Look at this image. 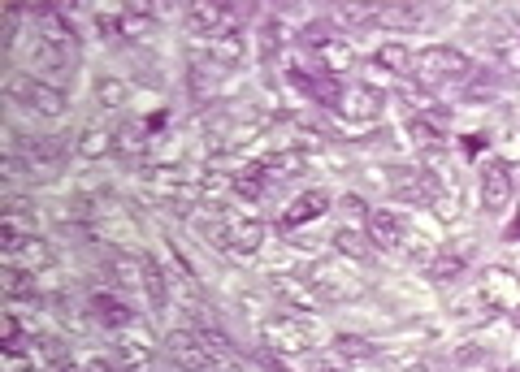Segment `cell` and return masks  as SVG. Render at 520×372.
<instances>
[{
  "label": "cell",
  "mask_w": 520,
  "mask_h": 372,
  "mask_svg": "<svg viewBox=\"0 0 520 372\" xmlns=\"http://www.w3.org/2000/svg\"><path fill=\"white\" fill-rule=\"evenodd\" d=\"M468 70H473V61L451 44H434V48L416 52V61H412V74H416V83L421 87L451 83V78H468Z\"/></svg>",
  "instance_id": "cell-1"
},
{
  "label": "cell",
  "mask_w": 520,
  "mask_h": 372,
  "mask_svg": "<svg viewBox=\"0 0 520 372\" xmlns=\"http://www.w3.org/2000/svg\"><path fill=\"white\" fill-rule=\"evenodd\" d=\"M213 238L221 247H230L234 256H252V251H260V243H265V225H260V217H243V212L221 208Z\"/></svg>",
  "instance_id": "cell-2"
},
{
  "label": "cell",
  "mask_w": 520,
  "mask_h": 372,
  "mask_svg": "<svg viewBox=\"0 0 520 372\" xmlns=\"http://www.w3.org/2000/svg\"><path fill=\"white\" fill-rule=\"evenodd\" d=\"M9 96H18L26 109H35L39 117H61L65 109H70L65 91L44 83V78H35V74H13L9 78Z\"/></svg>",
  "instance_id": "cell-3"
},
{
  "label": "cell",
  "mask_w": 520,
  "mask_h": 372,
  "mask_svg": "<svg viewBox=\"0 0 520 372\" xmlns=\"http://www.w3.org/2000/svg\"><path fill=\"white\" fill-rule=\"evenodd\" d=\"M260 334H265L269 351H278V355H312V347H317L312 325L295 321V316H273V321H265Z\"/></svg>",
  "instance_id": "cell-4"
},
{
  "label": "cell",
  "mask_w": 520,
  "mask_h": 372,
  "mask_svg": "<svg viewBox=\"0 0 520 372\" xmlns=\"http://www.w3.org/2000/svg\"><path fill=\"white\" fill-rule=\"evenodd\" d=\"M304 277H308V282L321 290L325 299H334V303H351V299H364V290H369V286H364L356 273L338 269V264H330V260H317V264H312V269H308Z\"/></svg>",
  "instance_id": "cell-5"
},
{
  "label": "cell",
  "mask_w": 520,
  "mask_h": 372,
  "mask_svg": "<svg viewBox=\"0 0 520 372\" xmlns=\"http://www.w3.org/2000/svg\"><path fill=\"white\" fill-rule=\"evenodd\" d=\"M382 109H386V96L373 91L369 83H343L338 87L334 113L343 117V122H373V117H382Z\"/></svg>",
  "instance_id": "cell-6"
},
{
  "label": "cell",
  "mask_w": 520,
  "mask_h": 372,
  "mask_svg": "<svg viewBox=\"0 0 520 372\" xmlns=\"http://www.w3.org/2000/svg\"><path fill=\"white\" fill-rule=\"evenodd\" d=\"M481 299H486L490 312H520V277L503 264H490L481 273Z\"/></svg>",
  "instance_id": "cell-7"
},
{
  "label": "cell",
  "mask_w": 520,
  "mask_h": 372,
  "mask_svg": "<svg viewBox=\"0 0 520 372\" xmlns=\"http://www.w3.org/2000/svg\"><path fill=\"white\" fill-rule=\"evenodd\" d=\"M187 31L200 35L204 44L208 39H221V35H239V13L230 5H191L187 9Z\"/></svg>",
  "instance_id": "cell-8"
},
{
  "label": "cell",
  "mask_w": 520,
  "mask_h": 372,
  "mask_svg": "<svg viewBox=\"0 0 520 372\" xmlns=\"http://www.w3.org/2000/svg\"><path fill=\"white\" fill-rule=\"evenodd\" d=\"M269 286H273V295H278L282 303H291V308H299V312L325 308V295L308 282L304 273H269Z\"/></svg>",
  "instance_id": "cell-9"
},
{
  "label": "cell",
  "mask_w": 520,
  "mask_h": 372,
  "mask_svg": "<svg viewBox=\"0 0 520 372\" xmlns=\"http://www.w3.org/2000/svg\"><path fill=\"white\" fill-rule=\"evenodd\" d=\"M512 204V169L507 161H481V208L507 212Z\"/></svg>",
  "instance_id": "cell-10"
},
{
  "label": "cell",
  "mask_w": 520,
  "mask_h": 372,
  "mask_svg": "<svg viewBox=\"0 0 520 372\" xmlns=\"http://www.w3.org/2000/svg\"><path fill=\"white\" fill-rule=\"evenodd\" d=\"M364 234H369V243L382 247V251L408 247V230H403L399 217L395 212H386V208H369V217H364Z\"/></svg>",
  "instance_id": "cell-11"
},
{
  "label": "cell",
  "mask_w": 520,
  "mask_h": 372,
  "mask_svg": "<svg viewBox=\"0 0 520 372\" xmlns=\"http://www.w3.org/2000/svg\"><path fill=\"white\" fill-rule=\"evenodd\" d=\"M169 351H174L182 372H213V360H208L200 334H191V329H169Z\"/></svg>",
  "instance_id": "cell-12"
},
{
  "label": "cell",
  "mask_w": 520,
  "mask_h": 372,
  "mask_svg": "<svg viewBox=\"0 0 520 372\" xmlns=\"http://www.w3.org/2000/svg\"><path fill=\"white\" fill-rule=\"evenodd\" d=\"M5 264H13V269H26V273H44L57 264V251H52V243H44V238H26V243H18L13 251H5Z\"/></svg>",
  "instance_id": "cell-13"
},
{
  "label": "cell",
  "mask_w": 520,
  "mask_h": 372,
  "mask_svg": "<svg viewBox=\"0 0 520 372\" xmlns=\"http://www.w3.org/2000/svg\"><path fill=\"white\" fill-rule=\"evenodd\" d=\"M117 364L126 372H148L152 368V342L148 334H135V329H117Z\"/></svg>",
  "instance_id": "cell-14"
},
{
  "label": "cell",
  "mask_w": 520,
  "mask_h": 372,
  "mask_svg": "<svg viewBox=\"0 0 520 372\" xmlns=\"http://www.w3.org/2000/svg\"><path fill=\"white\" fill-rule=\"evenodd\" d=\"M325 212H330V195H325V191H304L299 199H291V204H286V212H282V230L291 234V230H299V225L325 217Z\"/></svg>",
  "instance_id": "cell-15"
},
{
  "label": "cell",
  "mask_w": 520,
  "mask_h": 372,
  "mask_svg": "<svg viewBox=\"0 0 520 372\" xmlns=\"http://www.w3.org/2000/svg\"><path fill=\"white\" fill-rule=\"evenodd\" d=\"M139 269H143V295H148V308L165 312L169 308V269L156 256H148V251L139 256Z\"/></svg>",
  "instance_id": "cell-16"
},
{
  "label": "cell",
  "mask_w": 520,
  "mask_h": 372,
  "mask_svg": "<svg viewBox=\"0 0 520 372\" xmlns=\"http://www.w3.org/2000/svg\"><path fill=\"white\" fill-rule=\"evenodd\" d=\"M312 57H317L321 74L338 78L343 70H351V61H356V52H351V44H347L343 35H330V39H321V44H312Z\"/></svg>",
  "instance_id": "cell-17"
},
{
  "label": "cell",
  "mask_w": 520,
  "mask_h": 372,
  "mask_svg": "<svg viewBox=\"0 0 520 372\" xmlns=\"http://www.w3.org/2000/svg\"><path fill=\"white\" fill-rule=\"evenodd\" d=\"M260 169H265L269 182H286V178H299L308 169V152L304 148H282L273 152L269 161H260Z\"/></svg>",
  "instance_id": "cell-18"
},
{
  "label": "cell",
  "mask_w": 520,
  "mask_h": 372,
  "mask_svg": "<svg viewBox=\"0 0 520 372\" xmlns=\"http://www.w3.org/2000/svg\"><path fill=\"white\" fill-rule=\"evenodd\" d=\"M113 135H117V156L130 161V165L143 161V152H148V143H152L148 122H126V126H117Z\"/></svg>",
  "instance_id": "cell-19"
},
{
  "label": "cell",
  "mask_w": 520,
  "mask_h": 372,
  "mask_svg": "<svg viewBox=\"0 0 520 372\" xmlns=\"http://www.w3.org/2000/svg\"><path fill=\"white\" fill-rule=\"evenodd\" d=\"M18 152L26 156V165L57 169L65 161V143H57V139H18Z\"/></svg>",
  "instance_id": "cell-20"
},
{
  "label": "cell",
  "mask_w": 520,
  "mask_h": 372,
  "mask_svg": "<svg viewBox=\"0 0 520 372\" xmlns=\"http://www.w3.org/2000/svg\"><path fill=\"white\" fill-rule=\"evenodd\" d=\"M330 243H334V251H343V256H347V260H356V264H369V260H373V243H369V234L351 230V225H338Z\"/></svg>",
  "instance_id": "cell-21"
},
{
  "label": "cell",
  "mask_w": 520,
  "mask_h": 372,
  "mask_svg": "<svg viewBox=\"0 0 520 372\" xmlns=\"http://www.w3.org/2000/svg\"><path fill=\"white\" fill-rule=\"evenodd\" d=\"M91 316L109 329H126L130 321H135V312H130L117 295H91Z\"/></svg>",
  "instance_id": "cell-22"
},
{
  "label": "cell",
  "mask_w": 520,
  "mask_h": 372,
  "mask_svg": "<svg viewBox=\"0 0 520 372\" xmlns=\"http://www.w3.org/2000/svg\"><path fill=\"white\" fill-rule=\"evenodd\" d=\"M26 238H35V217H22V208H5V217H0V243L5 251H13Z\"/></svg>",
  "instance_id": "cell-23"
},
{
  "label": "cell",
  "mask_w": 520,
  "mask_h": 372,
  "mask_svg": "<svg viewBox=\"0 0 520 372\" xmlns=\"http://www.w3.org/2000/svg\"><path fill=\"white\" fill-rule=\"evenodd\" d=\"M109 152H117V135H113V130L87 126L83 135H78V156H83V161H100V156H109Z\"/></svg>",
  "instance_id": "cell-24"
},
{
  "label": "cell",
  "mask_w": 520,
  "mask_h": 372,
  "mask_svg": "<svg viewBox=\"0 0 520 372\" xmlns=\"http://www.w3.org/2000/svg\"><path fill=\"white\" fill-rule=\"evenodd\" d=\"M0 286H5L9 303H18V299H31V303H35V273H26V269H13V264H5V269H0Z\"/></svg>",
  "instance_id": "cell-25"
},
{
  "label": "cell",
  "mask_w": 520,
  "mask_h": 372,
  "mask_svg": "<svg viewBox=\"0 0 520 372\" xmlns=\"http://www.w3.org/2000/svg\"><path fill=\"white\" fill-rule=\"evenodd\" d=\"M204 57L217 61V65H239V61H243V39H239V35L208 39V44H204Z\"/></svg>",
  "instance_id": "cell-26"
},
{
  "label": "cell",
  "mask_w": 520,
  "mask_h": 372,
  "mask_svg": "<svg viewBox=\"0 0 520 372\" xmlns=\"http://www.w3.org/2000/svg\"><path fill=\"white\" fill-rule=\"evenodd\" d=\"M460 273H464V256H460V251H438V256L429 260V277H434L438 286L455 282Z\"/></svg>",
  "instance_id": "cell-27"
},
{
  "label": "cell",
  "mask_w": 520,
  "mask_h": 372,
  "mask_svg": "<svg viewBox=\"0 0 520 372\" xmlns=\"http://www.w3.org/2000/svg\"><path fill=\"white\" fill-rule=\"evenodd\" d=\"M486 52H490L494 61H503L507 70H520V35H512V31L494 35L490 44H486Z\"/></svg>",
  "instance_id": "cell-28"
},
{
  "label": "cell",
  "mask_w": 520,
  "mask_h": 372,
  "mask_svg": "<svg viewBox=\"0 0 520 372\" xmlns=\"http://www.w3.org/2000/svg\"><path fill=\"white\" fill-rule=\"evenodd\" d=\"M412 61H416V52H408L403 44H382L377 48V65L390 74H412Z\"/></svg>",
  "instance_id": "cell-29"
},
{
  "label": "cell",
  "mask_w": 520,
  "mask_h": 372,
  "mask_svg": "<svg viewBox=\"0 0 520 372\" xmlns=\"http://www.w3.org/2000/svg\"><path fill=\"white\" fill-rule=\"evenodd\" d=\"M126 96H130V91H126L122 78H100V83H96V100H100V109H122Z\"/></svg>",
  "instance_id": "cell-30"
},
{
  "label": "cell",
  "mask_w": 520,
  "mask_h": 372,
  "mask_svg": "<svg viewBox=\"0 0 520 372\" xmlns=\"http://www.w3.org/2000/svg\"><path fill=\"white\" fill-rule=\"evenodd\" d=\"M334 351L347 355V360H373V355H377L373 342H364V338H356V334H338V338H334Z\"/></svg>",
  "instance_id": "cell-31"
},
{
  "label": "cell",
  "mask_w": 520,
  "mask_h": 372,
  "mask_svg": "<svg viewBox=\"0 0 520 372\" xmlns=\"http://www.w3.org/2000/svg\"><path fill=\"white\" fill-rule=\"evenodd\" d=\"M408 135L416 139V143H425V148H438V139H442V130L429 122V117H412L408 122Z\"/></svg>",
  "instance_id": "cell-32"
},
{
  "label": "cell",
  "mask_w": 520,
  "mask_h": 372,
  "mask_svg": "<svg viewBox=\"0 0 520 372\" xmlns=\"http://www.w3.org/2000/svg\"><path fill=\"white\" fill-rule=\"evenodd\" d=\"M429 208H434L442 221H455V217H460V195H434V199H429Z\"/></svg>",
  "instance_id": "cell-33"
},
{
  "label": "cell",
  "mask_w": 520,
  "mask_h": 372,
  "mask_svg": "<svg viewBox=\"0 0 520 372\" xmlns=\"http://www.w3.org/2000/svg\"><path fill=\"white\" fill-rule=\"evenodd\" d=\"M273 48H278V22L260 26V61H273Z\"/></svg>",
  "instance_id": "cell-34"
},
{
  "label": "cell",
  "mask_w": 520,
  "mask_h": 372,
  "mask_svg": "<svg viewBox=\"0 0 520 372\" xmlns=\"http://www.w3.org/2000/svg\"><path fill=\"white\" fill-rule=\"evenodd\" d=\"M343 360H347V355H338V351H330V355H312V372H347Z\"/></svg>",
  "instance_id": "cell-35"
},
{
  "label": "cell",
  "mask_w": 520,
  "mask_h": 372,
  "mask_svg": "<svg viewBox=\"0 0 520 372\" xmlns=\"http://www.w3.org/2000/svg\"><path fill=\"white\" fill-rule=\"evenodd\" d=\"M0 329H5V347H22V325H18V316L5 312V321H0Z\"/></svg>",
  "instance_id": "cell-36"
},
{
  "label": "cell",
  "mask_w": 520,
  "mask_h": 372,
  "mask_svg": "<svg viewBox=\"0 0 520 372\" xmlns=\"http://www.w3.org/2000/svg\"><path fill=\"white\" fill-rule=\"evenodd\" d=\"M83 372H113V364H109V360H91Z\"/></svg>",
  "instance_id": "cell-37"
},
{
  "label": "cell",
  "mask_w": 520,
  "mask_h": 372,
  "mask_svg": "<svg viewBox=\"0 0 520 372\" xmlns=\"http://www.w3.org/2000/svg\"><path fill=\"white\" fill-rule=\"evenodd\" d=\"M269 372H286V368H282L278 360H269Z\"/></svg>",
  "instance_id": "cell-38"
},
{
  "label": "cell",
  "mask_w": 520,
  "mask_h": 372,
  "mask_svg": "<svg viewBox=\"0 0 520 372\" xmlns=\"http://www.w3.org/2000/svg\"><path fill=\"white\" fill-rule=\"evenodd\" d=\"M516 325H520V312H516Z\"/></svg>",
  "instance_id": "cell-39"
}]
</instances>
